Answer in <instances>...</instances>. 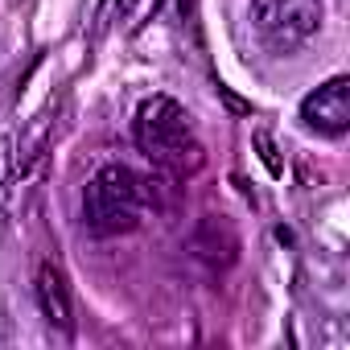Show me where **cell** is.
Listing matches in <instances>:
<instances>
[{
	"mask_svg": "<svg viewBox=\"0 0 350 350\" xmlns=\"http://www.w3.org/2000/svg\"><path fill=\"white\" fill-rule=\"evenodd\" d=\"M132 136L140 144V152L169 169V173H198L202 169V144L194 140V128H190V116L186 107L173 99V95H152L136 107V120H132Z\"/></svg>",
	"mask_w": 350,
	"mask_h": 350,
	"instance_id": "cell-1",
	"label": "cell"
},
{
	"mask_svg": "<svg viewBox=\"0 0 350 350\" xmlns=\"http://www.w3.org/2000/svg\"><path fill=\"white\" fill-rule=\"evenodd\" d=\"M148 211V182L132 165L107 161L83 190V219L95 235H128L144 223Z\"/></svg>",
	"mask_w": 350,
	"mask_h": 350,
	"instance_id": "cell-2",
	"label": "cell"
},
{
	"mask_svg": "<svg viewBox=\"0 0 350 350\" xmlns=\"http://www.w3.org/2000/svg\"><path fill=\"white\" fill-rule=\"evenodd\" d=\"M321 0H252V25L276 54L305 46L321 29Z\"/></svg>",
	"mask_w": 350,
	"mask_h": 350,
	"instance_id": "cell-3",
	"label": "cell"
},
{
	"mask_svg": "<svg viewBox=\"0 0 350 350\" xmlns=\"http://www.w3.org/2000/svg\"><path fill=\"white\" fill-rule=\"evenodd\" d=\"M301 120L317 136H346L350 132V79L334 75L329 83L309 91L301 99Z\"/></svg>",
	"mask_w": 350,
	"mask_h": 350,
	"instance_id": "cell-4",
	"label": "cell"
},
{
	"mask_svg": "<svg viewBox=\"0 0 350 350\" xmlns=\"http://www.w3.org/2000/svg\"><path fill=\"white\" fill-rule=\"evenodd\" d=\"M33 293H38L42 317H46L54 329L70 334V329H75V297H70L66 272H62L54 260H42V264H38V272H33Z\"/></svg>",
	"mask_w": 350,
	"mask_h": 350,
	"instance_id": "cell-5",
	"label": "cell"
},
{
	"mask_svg": "<svg viewBox=\"0 0 350 350\" xmlns=\"http://www.w3.org/2000/svg\"><path fill=\"white\" fill-rule=\"evenodd\" d=\"M190 252L198 260H206L211 268H231L239 260V231L227 215H206L194 235H190Z\"/></svg>",
	"mask_w": 350,
	"mask_h": 350,
	"instance_id": "cell-6",
	"label": "cell"
},
{
	"mask_svg": "<svg viewBox=\"0 0 350 350\" xmlns=\"http://www.w3.org/2000/svg\"><path fill=\"white\" fill-rule=\"evenodd\" d=\"M46 144H50V107H46L42 116H33V120H29V128H25L21 144L13 148V178H29L33 165H38V157L46 152Z\"/></svg>",
	"mask_w": 350,
	"mask_h": 350,
	"instance_id": "cell-7",
	"label": "cell"
},
{
	"mask_svg": "<svg viewBox=\"0 0 350 350\" xmlns=\"http://www.w3.org/2000/svg\"><path fill=\"white\" fill-rule=\"evenodd\" d=\"M161 5L165 0H116V21H132V29H140L144 21H152L157 13H161Z\"/></svg>",
	"mask_w": 350,
	"mask_h": 350,
	"instance_id": "cell-8",
	"label": "cell"
},
{
	"mask_svg": "<svg viewBox=\"0 0 350 350\" xmlns=\"http://www.w3.org/2000/svg\"><path fill=\"white\" fill-rule=\"evenodd\" d=\"M252 144H256V152H260V161H264V169L272 173V178H284V161H280V148H276L272 132L268 128H256L252 132Z\"/></svg>",
	"mask_w": 350,
	"mask_h": 350,
	"instance_id": "cell-9",
	"label": "cell"
},
{
	"mask_svg": "<svg viewBox=\"0 0 350 350\" xmlns=\"http://www.w3.org/2000/svg\"><path fill=\"white\" fill-rule=\"evenodd\" d=\"M9 178H13V144L9 136H0V190H5Z\"/></svg>",
	"mask_w": 350,
	"mask_h": 350,
	"instance_id": "cell-10",
	"label": "cell"
},
{
	"mask_svg": "<svg viewBox=\"0 0 350 350\" xmlns=\"http://www.w3.org/2000/svg\"><path fill=\"white\" fill-rule=\"evenodd\" d=\"M219 95L227 99V107H231V111H243V116H252V103H243V99H235V95H231V87H223V83H219Z\"/></svg>",
	"mask_w": 350,
	"mask_h": 350,
	"instance_id": "cell-11",
	"label": "cell"
}]
</instances>
